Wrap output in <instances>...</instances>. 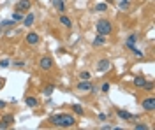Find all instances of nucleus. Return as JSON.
<instances>
[{"label":"nucleus","mask_w":155,"mask_h":130,"mask_svg":"<svg viewBox=\"0 0 155 130\" xmlns=\"http://www.w3.org/2000/svg\"><path fill=\"white\" fill-rule=\"evenodd\" d=\"M78 90H81V92H90V90H92V83H90L88 79H81V81L78 83Z\"/></svg>","instance_id":"0eeeda50"},{"label":"nucleus","mask_w":155,"mask_h":130,"mask_svg":"<svg viewBox=\"0 0 155 130\" xmlns=\"http://www.w3.org/2000/svg\"><path fill=\"white\" fill-rule=\"evenodd\" d=\"M104 42H106V35H102V33H97V37L94 39V42H92V44L97 48V46H102Z\"/></svg>","instance_id":"1a4fd4ad"},{"label":"nucleus","mask_w":155,"mask_h":130,"mask_svg":"<svg viewBox=\"0 0 155 130\" xmlns=\"http://www.w3.org/2000/svg\"><path fill=\"white\" fill-rule=\"evenodd\" d=\"M79 77H81V79H90V72H88V70H83V72L79 74Z\"/></svg>","instance_id":"4be33fe9"},{"label":"nucleus","mask_w":155,"mask_h":130,"mask_svg":"<svg viewBox=\"0 0 155 130\" xmlns=\"http://www.w3.org/2000/svg\"><path fill=\"white\" fill-rule=\"evenodd\" d=\"M0 121H4V123L11 125V123H14V118H12V114H5V116H2V120H0Z\"/></svg>","instance_id":"a211bd4d"},{"label":"nucleus","mask_w":155,"mask_h":130,"mask_svg":"<svg viewBox=\"0 0 155 130\" xmlns=\"http://www.w3.org/2000/svg\"><path fill=\"white\" fill-rule=\"evenodd\" d=\"M0 67H9V60H0Z\"/></svg>","instance_id":"b1692460"},{"label":"nucleus","mask_w":155,"mask_h":130,"mask_svg":"<svg viewBox=\"0 0 155 130\" xmlns=\"http://www.w3.org/2000/svg\"><path fill=\"white\" fill-rule=\"evenodd\" d=\"M108 90H109V85H108V83H104V85H102V92H108Z\"/></svg>","instance_id":"bb28decb"},{"label":"nucleus","mask_w":155,"mask_h":130,"mask_svg":"<svg viewBox=\"0 0 155 130\" xmlns=\"http://www.w3.org/2000/svg\"><path fill=\"white\" fill-rule=\"evenodd\" d=\"M4 107H5V102H4V100H0V109H4Z\"/></svg>","instance_id":"c756f323"},{"label":"nucleus","mask_w":155,"mask_h":130,"mask_svg":"<svg viewBox=\"0 0 155 130\" xmlns=\"http://www.w3.org/2000/svg\"><path fill=\"white\" fill-rule=\"evenodd\" d=\"M25 39H26V42H28L30 46H35V44L39 42V35H37V33H34V32H30Z\"/></svg>","instance_id":"6e6552de"},{"label":"nucleus","mask_w":155,"mask_h":130,"mask_svg":"<svg viewBox=\"0 0 155 130\" xmlns=\"http://www.w3.org/2000/svg\"><path fill=\"white\" fill-rule=\"evenodd\" d=\"M51 92H53V86H48V88H46V95H49Z\"/></svg>","instance_id":"cd10ccee"},{"label":"nucleus","mask_w":155,"mask_h":130,"mask_svg":"<svg viewBox=\"0 0 155 130\" xmlns=\"http://www.w3.org/2000/svg\"><path fill=\"white\" fill-rule=\"evenodd\" d=\"M23 18H25V16H23V12H19V11L12 14V21H21Z\"/></svg>","instance_id":"6ab92c4d"},{"label":"nucleus","mask_w":155,"mask_h":130,"mask_svg":"<svg viewBox=\"0 0 155 130\" xmlns=\"http://www.w3.org/2000/svg\"><path fill=\"white\" fill-rule=\"evenodd\" d=\"M60 23H62V25H64L65 28H71V26H72V21H71V19L67 18V16H64V14L60 16Z\"/></svg>","instance_id":"ddd939ff"},{"label":"nucleus","mask_w":155,"mask_h":130,"mask_svg":"<svg viewBox=\"0 0 155 130\" xmlns=\"http://www.w3.org/2000/svg\"><path fill=\"white\" fill-rule=\"evenodd\" d=\"M4 85H5V79H4V77H2V79H0V88H2V86H4Z\"/></svg>","instance_id":"7c9ffc66"},{"label":"nucleus","mask_w":155,"mask_h":130,"mask_svg":"<svg viewBox=\"0 0 155 130\" xmlns=\"http://www.w3.org/2000/svg\"><path fill=\"white\" fill-rule=\"evenodd\" d=\"M109 67H111V62L109 60H101L97 63V72H108Z\"/></svg>","instance_id":"39448f33"},{"label":"nucleus","mask_w":155,"mask_h":130,"mask_svg":"<svg viewBox=\"0 0 155 130\" xmlns=\"http://www.w3.org/2000/svg\"><path fill=\"white\" fill-rule=\"evenodd\" d=\"M39 67H41L42 70H49V69L53 67V60H51L49 56H42V58L39 60Z\"/></svg>","instance_id":"7ed1b4c3"},{"label":"nucleus","mask_w":155,"mask_h":130,"mask_svg":"<svg viewBox=\"0 0 155 130\" xmlns=\"http://www.w3.org/2000/svg\"><path fill=\"white\" fill-rule=\"evenodd\" d=\"M7 127H9L7 123H4V121H0V129H7Z\"/></svg>","instance_id":"c85d7f7f"},{"label":"nucleus","mask_w":155,"mask_h":130,"mask_svg":"<svg viewBox=\"0 0 155 130\" xmlns=\"http://www.w3.org/2000/svg\"><path fill=\"white\" fill-rule=\"evenodd\" d=\"M25 104H26L28 107H35V106H37V99H35V97H26V99H25Z\"/></svg>","instance_id":"2eb2a0df"},{"label":"nucleus","mask_w":155,"mask_h":130,"mask_svg":"<svg viewBox=\"0 0 155 130\" xmlns=\"http://www.w3.org/2000/svg\"><path fill=\"white\" fill-rule=\"evenodd\" d=\"M143 109L145 111H154L155 109V99L154 97H148V99L143 100Z\"/></svg>","instance_id":"423d86ee"},{"label":"nucleus","mask_w":155,"mask_h":130,"mask_svg":"<svg viewBox=\"0 0 155 130\" xmlns=\"http://www.w3.org/2000/svg\"><path fill=\"white\" fill-rule=\"evenodd\" d=\"M34 19H35V16H34V14L30 12V14H26V16L23 18V25H25V26H32Z\"/></svg>","instance_id":"9b49d317"},{"label":"nucleus","mask_w":155,"mask_h":130,"mask_svg":"<svg viewBox=\"0 0 155 130\" xmlns=\"http://www.w3.org/2000/svg\"><path fill=\"white\" fill-rule=\"evenodd\" d=\"M30 7H32V2H30V0H19V2L16 4V11H19V12L30 11Z\"/></svg>","instance_id":"20e7f679"},{"label":"nucleus","mask_w":155,"mask_h":130,"mask_svg":"<svg viewBox=\"0 0 155 130\" xmlns=\"http://www.w3.org/2000/svg\"><path fill=\"white\" fill-rule=\"evenodd\" d=\"M49 123L55 127H60V129H71L76 125V120L72 114H55L49 118Z\"/></svg>","instance_id":"f257e3e1"},{"label":"nucleus","mask_w":155,"mask_h":130,"mask_svg":"<svg viewBox=\"0 0 155 130\" xmlns=\"http://www.w3.org/2000/svg\"><path fill=\"white\" fill-rule=\"evenodd\" d=\"M148 127L146 125H136V130H146Z\"/></svg>","instance_id":"a878e982"},{"label":"nucleus","mask_w":155,"mask_h":130,"mask_svg":"<svg viewBox=\"0 0 155 130\" xmlns=\"http://www.w3.org/2000/svg\"><path fill=\"white\" fill-rule=\"evenodd\" d=\"M116 114H118V116H120L122 120H127V121L134 118V116H132L131 113H127V111H124V109H116Z\"/></svg>","instance_id":"9d476101"},{"label":"nucleus","mask_w":155,"mask_h":130,"mask_svg":"<svg viewBox=\"0 0 155 130\" xmlns=\"http://www.w3.org/2000/svg\"><path fill=\"white\" fill-rule=\"evenodd\" d=\"M95 28H97V33H102V35H108V33L113 32V25H111L108 19H101V21H97Z\"/></svg>","instance_id":"f03ea898"},{"label":"nucleus","mask_w":155,"mask_h":130,"mask_svg":"<svg viewBox=\"0 0 155 130\" xmlns=\"http://www.w3.org/2000/svg\"><path fill=\"white\" fill-rule=\"evenodd\" d=\"M108 9V4H97L95 5V11H99V12H104Z\"/></svg>","instance_id":"aec40b11"},{"label":"nucleus","mask_w":155,"mask_h":130,"mask_svg":"<svg viewBox=\"0 0 155 130\" xmlns=\"http://www.w3.org/2000/svg\"><path fill=\"white\" fill-rule=\"evenodd\" d=\"M132 51H134V55H136V56H143V53H141L139 49H136V48H132Z\"/></svg>","instance_id":"393cba45"},{"label":"nucleus","mask_w":155,"mask_h":130,"mask_svg":"<svg viewBox=\"0 0 155 130\" xmlns=\"http://www.w3.org/2000/svg\"><path fill=\"white\" fill-rule=\"evenodd\" d=\"M129 5H131L129 0H122V2H120V9H129Z\"/></svg>","instance_id":"412c9836"},{"label":"nucleus","mask_w":155,"mask_h":130,"mask_svg":"<svg viewBox=\"0 0 155 130\" xmlns=\"http://www.w3.org/2000/svg\"><path fill=\"white\" fill-rule=\"evenodd\" d=\"M136 40H138V37H136V35H131V37L127 39V42H125V44H127V48H129V49H132V48H134V44H136Z\"/></svg>","instance_id":"dca6fc26"},{"label":"nucleus","mask_w":155,"mask_h":130,"mask_svg":"<svg viewBox=\"0 0 155 130\" xmlns=\"http://www.w3.org/2000/svg\"><path fill=\"white\" fill-rule=\"evenodd\" d=\"M53 5H55V9L60 11V12L65 11V4H64V0H53Z\"/></svg>","instance_id":"f8f14e48"},{"label":"nucleus","mask_w":155,"mask_h":130,"mask_svg":"<svg viewBox=\"0 0 155 130\" xmlns=\"http://www.w3.org/2000/svg\"><path fill=\"white\" fill-rule=\"evenodd\" d=\"M72 111H74L76 114H79V116H83V114H85V111H83V107H81L79 104H74V106H72Z\"/></svg>","instance_id":"f3484780"},{"label":"nucleus","mask_w":155,"mask_h":130,"mask_svg":"<svg viewBox=\"0 0 155 130\" xmlns=\"http://www.w3.org/2000/svg\"><path fill=\"white\" fill-rule=\"evenodd\" d=\"M145 83H146V79H145L143 76H139V77H136V79H134V86H136V88H143V86H145Z\"/></svg>","instance_id":"4468645a"},{"label":"nucleus","mask_w":155,"mask_h":130,"mask_svg":"<svg viewBox=\"0 0 155 130\" xmlns=\"http://www.w3.org/2000/svg\"><path fill=\"white\" fill-rule=\"evenodd\" d=\"M16 21H2L0 23V26H11V25H14Z\"/></svg>","instance_id":"5701e85b"}]
</instances>
